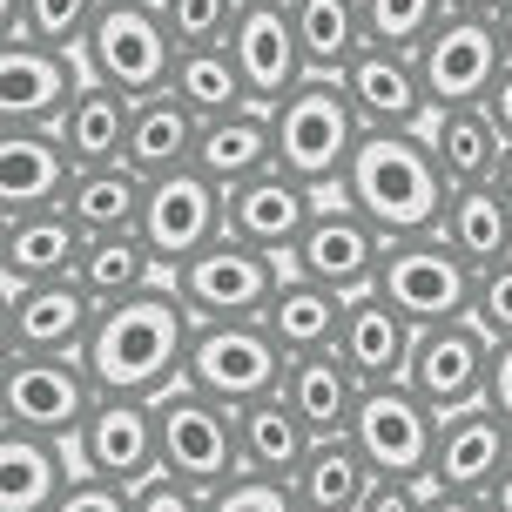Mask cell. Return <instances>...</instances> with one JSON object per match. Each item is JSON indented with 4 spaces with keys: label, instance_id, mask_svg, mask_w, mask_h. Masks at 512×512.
Masks as SVG:
<instances>
[{
    "label": "cell",
    "instance_id": "31",
    "mask_svg": "<svg viewBox=\"0 0 512 512\" xmlns=\"http://www.w3.org/2000/svg\"><path fill=\"white\" fill-rule=\"evenodd\" d=\"M142 203H149V176L135 162H95V169H75L61 209L75 216L88 236L108 230H142Z\"/></svg>",
    "mask_w": 512,
    "mask_h": 512
},
{
    "label": "cell",
    "instance_id": "19",
    "mask_svg": "<svg viewBox=\"0 0 512 512\" xmlns=\"http://www.w3.org/2000/svg\"><path fill=\"white\" fill-rule=\"evenodd\" d=\"M512 465V425L492 405H465L438 418V445H432V492H472L492 499V486Z\"/></svg>",
    "mask_w": 512,
    "mask_h": 512
},
{
    "label": "cell",
    "instance_id": "51",
    "mask_svg": "<svg viewBox=\"0 0 512 512\" xmlns=\"http://www.w3.org/2000/svg\"><path fill=\"white\" fill-rule=\"evenodd\" d=\"M492 189L512 203V142H506V155H499V169H492Z\"/></svg>",
    "mask_w": 512,
    "mask_h": 512
},
{
    "label": "cell",
    "instance_id": "1",
    "mask_svg": "<svg viewBox=\"0 0 512 512\" xmlns=\"http://www.w3.org/2000/svg\"><path fill=\"white\" fill-rule=\"evenodd\" d=\"M189 337H196V317L182 304V290L162 277L135 297L102 304L81 358H88L95 384L115 391V398H162L189 371Z\"/></svg>",
    "mask_w": 512,
    "mask_h": 512
},
{
    "label": "cell",
    "instance_id": "18",
    "mask_svg": "<svg viewBox=\"0 0 512 512\" xmlns=\"http://www.w3.org/2000/svg\"><path fill=\"white\" fill-rule=\"evenodd\" d=\"M142 236L162 256V270H176L182 256H196L203 243L223 236V182H209L196 162L149 176V203H142Z\"/></svg>",
    "mask_w": 512,
    "mask_h": 512
},
{
    "label": "cell",
    "instance_id": "24",
    "mask_svg": "<svg viewBox=\"0 0 512 512\" xmlns=\"http://www.w3.org/2000/svg\"><path fill=\"white\" fill-rule=\"evenodd\" d=\"M75 472H81V459L68 438L0 425V512H48L68 492Z\"/></svg>",
    "mask_w": 512,
    "mask_h": 512
},
{
    "label": "cell",
    "instance_id": "45",
    "mask_svg": "<svg viewBox=\"0 0 512 512\" xmlns=\"http://www.w3.org/2000/svg\"><path fill=\"white\" fill-rule=\"evenodd\" d=\"M135 512H209V492L182 486L176 472H155L149 486H135Z\"/></svg>",
    "mask_w": 512,
    "mask_h": 512
},
{
    "label": "cell",
    "instance_id": "16",
    "mask_svg": "<svg viewBox=\"0 0 512 512\" xmlns=\"http://www.w3.org/2000/svg\"><path fill=\"white\" fill-rule=\"evenodd\" d=\"M223 48H230L236 75H243L256 108L283 102V95L310 75V54H304V41H297V21H290V0H243V14H236Z\"/></svg>",
    "mask_w": 512,
    "mask_h": 512
},
{
    "label": "cell",
    "instance_id": "37",
    "mask_svg": "<svg viewBox=\"0 0 512 512\" xmlns=\"http://www.w3.org/2000/svg\"><path fill=\"white\" fill-rule=\"evenodd\" d=\"M75 277L95 304H115V297H135V290L162 283V256L149 250L142 230H108V236H88Z\"/></svg>",
    "mask_w": 512,
    "mask_h": 512
},
{
    "label": "cell",
    "instance_id": "30",
    "mask_svg": "<svg viewBox=\"0 0 512 512\" xmlns=\"http://www.w3.org/2000/svg\"><path fill=\"white\" fill-rule=\"evenodd\" d=\"M128 115H135V95L88 75L54 128H61V142H68V155L81 169H95V162H128Z\"/></svg>",
    "mask_w": 512,
    "mask_h": 512
},
{
    "label": "cell",
    "instance_id": "10",
    "mask_svg": "<svg viewBox=\"0 0 512 512\" xmlns=\"http://www.w3.org/2000/svg\"><path fill=\"white\" fill-rule=\"evenodd\" d=\"M438 418H445V411H432L405 378L398 384H364L351 438H358L364 459L378 465V479H418V486H432Z\"/></svg>",
    "mask_w": 512,
    "mask_h": 512
},
{
    "label": "cell",
    "instance_id": "27",
    "mask_svg": "<svg viewBox=\"0 0 512 512\" xmlns=\"http://www.w3.org/2000/svg\"><path fill=\"white\" fill-rule=\"evenodd\" d=\"M283 398H290V411L317 438H337V432H351V418H358L364 378L337 358V344H331V351H304V358L283 364Z\"/></svg>",
    "mask_w": 512,
    "mask_h": 512
},
{
    "label": "cell",
    "instance_id": "26",
    "mask_svg": "<svg viewBox=\"0 0 512 512\" xmlns=\"http://www.w3.org/2000/svg\"><path fill=\"white\" fill-rule=\"evenodd\" d=\"M196 169H203L209 182H223V189L263 176V169H277L270 108L243 102V108H223V115H203V128H196Z\"/></svg>",
    "mask_w": 512,
    "mask_h": 512
},
{
    "label": "cell",
    "instance_id": "49",
    "mask_svg": "<svg viewBox=\"0 0 512 512\" xmlns=\"http://www.w3.org/2000/svg\"><path fill=\"white\" fill-rule=\"evenodd\" d=\"M432 512H499L492 499H472V492H432Z\"/></svg>",
    "mask_w": 512,
    "mask_h": 512
},
{
    "label": "cell",
    "instance_id": "29",
    "mask_svg": "<svg viewBox=\"0 0 512 512\" xmlns=\"http://www.w3.org/2000/svg\"><path fill=\"white\" fill-rule=\"evenodd\" d=\"M344 290H331V283L317 277H290L277 283V297H270V310H263V324H270V337L283 344V358H304V351H331L337 344V324H344Z\"/></svg>",
    "mask_w": 512,
    "mask_h": 512
},
{
    "label": "cell",
    "instance_id": "48",
    "mask_svg": "<svg viewBox=\"0 0 512 512\" xmlns=\"http://www.w3.org/2000/svg\"><path fill=\"white\" fill-rule=\"evenodd\" d=\"M486 115H492V128H499V135L512 142V61L499 68V81L486 88Z\"/></svg>",
    "mask_w": 512,
    "mask_h": 512
},
{
    "label": "cell",
    "instance_id": "44",
    "mask_svg": "<svg viewBox=\"0 0 512 512\" xmlns=\"http://www.w3.org/2000/svg\"><path fill=\"white\" fill-rule=\"evenodd\" d=\"M48 512H135V492L115 486V479H102V472H75L68 492H61Z\"/></svg>",
    "mask_w": 512,
    "mask_h": 512
},
{
    "label": "cell",
    "instance_id": "11",
    "mask_svg": "<svg viewBox=\"0 0 512 512\" xmlns=\"http://www.w3.org/2000/svg\"><path fill=\"white\" fill-rule=\"evenodd\" d=\"M384 243L391 236L364 216L351 196H324L317 203V216L304 223V236L290 243V270L297 277H317V283H331V290H344V297H358V290H371L378 283V263H384Z\"/></svg>",
    "mask_w": 512,
    "mask_h": 512
},
{
    "label": "cell",
    "instance_id": "47",
    "mask_svg": "<svg viewBox=\"0 0 512 512\" xmlns=\"http://www.w3.org/2000/svg\"><path fill=\"white\" fill-rule=\"evenodd\" d=\"M486 405H492V411H499V418L512 425V344H499V351H492V384H486Z\"/></svg>",
    "mask_w": 512,
    "mask_h": 512
},
{
    "label": "cell",
    "instance_id": "5",
    "mask_svg": "<svg viewBox=\"0 0 512 512\" xmlns=\"http://www.w3.org/2000/svg\"><path fill=\"white\" fill-rule=\"evenodd\" d=\"M283 277H290V263H283L277 250H256V243H243V236H230V230L216 236V243H203L196 256H182L176 270H169V283L182 290V304H189L196 324L263 317Z\"/></svg>",
    "mask_w": 512,
    "mask_h": 512
},
{
    "label": "cell",
    "instance_id": "52",
    "mask_svg": "<svg viewBox=\"0 0 512 512\" xmlns=\"http://www.w3.org/2000/svg\"><path fill=\"white\" fill-rule=\"evenodd\" d=\"M445 7H452V14H492L499 0H445Z\"/></svg>",
    "mask_w": 512,
    "mask_h": 512
},
{
    "label": "cell",
    "instance_id": "14",
    "mask_svg": "<svg viewBox=\"0 0 512 512\" xmlns=\"http://www.w3.org/2000/svg\"><path fill=\"white\" fill-rule=\"evenodd\" d=\"M492 344L472 317H452V324H425L418 331V351H411L405 384L425 398L432 411H465V405H486V384H492Z\"/></svg>",
    "mask_w": 512,
    "mask_h": 512
},
{
    "label": "cell",
    "instance_id": "53",
    "mask_svg": "<svg viewBox=\"0 0 512 512\" xmlns=\"http://www.w3.org/2000/svg\"><path fill=\"white\" fill-rule=\"evenodd\" d=\"M492 506H499V512H512V465H506V479L492 486Z\"/></svg>",
    "mask_w": 512,
    "mask_h": 512
},
{
    "label": "cell",
    "instance_id": "17",
    "mask_svg": "<svg viewBox=\"0 0 512 512\" xmlns=\"http://www.w3.org/2000/svg\"><path fill=\"white\" fill-rule=\"evenodd\" d=\"M102 304L81 290V277H48V283H7L0 310V344L7 351H88Z\"/></svg>",
    "mask_w": 512,
    "mask_h": 512
},
{
    "label": "cell",
    "instance_id": "33",
    "mask_svg": "<svg viewBox=\"0 0 512 512\" xmlns=\"http://www.w3.org/2000/svg\"><path fill=\"white\" fill-rule=\"evenodd\" d=\"M236 438H243V472H270V479H297V465L317 445V432L290 411L283 391H270V398L236 411Z\"/></svg>",
    "mask_w": 512,
    "mask_h": 512
},
{
    "label": "cell",
    "instance_id": "46",
    "mask_svg": "<svg viewBox=\"0 0 512 512\" xmlns=\"http://www.w3.org/2000/svg\"><path fill=\"white\" fill-rule=\"evenodd\" d=\"M364 512H432V486H418V479H378Z\"/></svg>",
    "mask_w": 512,
    "mask_h": 512
},
{
    "label": "cell",
    "instance_id": "12",
    "mask_svg": "<svg viewBox=\"0 0 512 512\" xmlns=\"http://www.w3.org/2000/svg\"><path fill=\"white\" fill-rule=\"evenodd\" d=\"M81 81H88L81 48H54V41H34V34H7L0 41V122L54 128L61 108L75 102Z\"/></svg>",
    "mask_w": 512,
    "mask_h": 512
},
{
    "label": "cell",
    "instance_id": "7",
    "mask_svg": "<svg viewBox=\"0 0 512 512\" xmlns=\"http://www.w3.org/2000/svg\"><path fill=\"white\" fill-rule=\"evenodd\" d=\"M378 290L384 304H398L425 331V324H452V317H472V290H479V270L465 263L438 230L425 236H391L378 263Z\"/></svg>",
    "mask_w": 512,
    "mask_h": 512
},
{
    "label": "cell",
    "instance_id": "13",
    "mask_svg": "<svg viewBox=\"0 0 512 512\" xmlns=\"http://www.w3.org/2000/svg\"><path fill=\"white\" fill-rule=\"evenodd\" d=\"M506 68V48L492 34V14H445V21L418 41V75L432 108H465L486 102V88Z\"/></svg>",
    "mask_w": 512,
    "mask_h": 512
},
{
    "label": "cell",
    "instance_id": "34",
    "mask_svg": "<svg viewBox=\"0 0 512 512\" xmlns=\"http://www.w3.org/2000/svg\"><path fill=\"white\" fill-rule=\"evenodd\" d=\"M438 236H445L472 270H486V263L512 256V203L492 189V182H459V189L445 196Z\"/></svg>",
    "mask_w": 512,
    "mask_h": 512
},
{
    "label": "cell",
    "instance_id": "35",
    "mask_svg": "<svg viewBox=\"0 0 512 512\" xmlns=\"http://www.w3.org/2000/svg\"><path fill=\"white\" fill-rule=\"evenodd\" d=\"M425 135H432V155H438V169L452 176V189H459V182H492L499 155H506V135L492 128L486 102H465V108H432Z\"/></svg>",
    "mask_w": 512,
    "mask_h": 512
},
{
    "label": "cell",
    "instance_id": "21",
    "mask_svg": "<svg viewBox=\"0 0 512 512\" xmlns=\"http://www.w3.org/2000/svg\"><path fill=\"white\" fill-rule=\"evenodd\" d=\"M75 169H81V162L68 155L61 128H14V122H0V216L61 209Z\"/></svg>",
    "mask_w": 512,
    "mask_h": 512
},
{
    "label": "cell",
    "instance_id": "20",
    "mask_svg": "<svg viewBox=\"0 0 512 512\" xmlns=\"http://www.w3.org/2000/svg\"><path fill=\"white\" fill-rule=\"evenodd\" d=\"M317 203H324V189L297 182L290 169H263V176L223 189V230L243 236V243H256V250L290 256V243L304 236V223L317 216Z\"/></svg>",
    "mask_w": 512,
    "mask_h": 512
},
{
    "label": "cell",
    "instance_id": "38",
    "mask_svg": "<svg viewBox=\"0 0 512 512\" xmlns=\"http://www.w3.org/2000/svg\"><path fill=\"white\" fill-rule=\"evenodd\" d=\"M169 95H182L196 115H223V108L250 102V88H243V75H236L230 48H182L176 75H169Z\"/></svg>",
    "mask_w": 512,
    "mask_h": 512
},
{
    "label": "cell",
    "instance_id": "43",
    "mask_svg": "<svg viewBox=\"0 0 512 512\" xmlns=\"http://www.w3.org/2000/svg\"><path fill=\"white\" fill-rule=\"evenodd\" d=\"M472 324L492 337V344H512V256L479 270V290H472Z\"/></svg>",
    "mask_w": 512,
    "mask_h": 512
},
{
    "label": "cell",
    "instance_id": "25",
    "mask_svg": "<svg viewBox=\"0 0 512 512\" xmlns=\"http://www.w3.org/2000/svg\"><path fill=\"white\" fill-rule=\"evenodd\" d=\"M88 230L68 209H27V216H0V270L7 283H48V277H75Z\"/></svg>",
    "mask_w": 512,
    "mask_h": 512
},
{
    "label": "cell",
    "instance_id": "40",
    "mask_svg": "<svg viewBox=\"0 0 512 512\" xmlns=\"http://www.w3.org/2000/svg\"><path fill=\"white\" fill-rule=\"evenodd\" d=\"M155 7L176 34V48H223L243 14V0H155Z\"/></svg>",
    "mask_w": 512,
    "mask_h": 512
},
{
    "label": "cell",
    "instance_id": "39",
    "mask_svg": "<svg viewBox=\"0 0 512 512\" xmlns=\"http://www.w3.org/2000/svg\"><path fill=\"white\" fill-rule=\"evenodd\" d=\"M7 14V34H34V41H54V48H81V34L95 27L102 0H0Z\"/></svg>",
    "mask_w": 512,
    "mask_h": 512
},
{
    "label": "cell",
    "instance_id": "41",
    "mask_svg": "<svg viewBox=\"0 0 512 512\" xmlns=\"http://www.w3.org/2000/svg\"><path fill=\"white\" fill-rule=\"evenodd\" d=\"M445 14H452L445 0H364L371 41H384V48H411V54H418V41H425Z\"/></svg>",
    "mask_w": 512,
    "mask_h": 512
},
{
    "label": "cell",
    "instance_id": "9",
    "mask_svg": "<svg viewBox=\"0 0 512 512\" xmlns=\"http://www.w3.org/2000/svg\"><path fill=\"white\" fill-rule=\"evenodd\" d=\"M283 344L270 337L263 317H236V324H196L189 337V371L182 378L209 391V398H223V405H256V398H270L283 391Z\"/></svg>",
    "mask_w": 512,
    "mask_h": 512
},
{
    "label": "cell",
    "instance_id": "36",
    "mask_svg": "<svg viewBox=\"0 0 512 512\" xmlns=\"http://www.w3.org/2000/svg\"><path fill=\"white\" fill-rule=\"evenodd\" d=\"M290 21H297V41L310 54V75H344L371 48L364 0H290Z\"/></svg>",
    "mask_w": 512,
    "mask_h": 512
},
{
    "label": "cell",
    "instance_id": "23",
    "mask_svg": "<svg viewBox=\"0 0 512 512\" xmlns=\"http://www.w3.org/2000/svg\"><path fill=\"white\" fill-rule=\"evenodd\" d=\"M411 351H418V324H411L398 304H384L378 290H358V297L344 304L337 358L351 364L364 384H398L411 371Z\"/></svg>",
    "mask_w": 512,
    "mask_h": 512
},
{
    "label": "cell",
    "instance_id": "32",
    "mask_svg": "<svg viewBox=\"0 0 512 512\" xmlns=\"http://www.w3.org/2000/svg\"><path fill=\"white\" fill-rule=\"evenodd\" d=\"M196 128L203 115L182 102V95H142L135 115H128V162L142 176H169V169H189L196 162Z\"/></svg>",
    "mask_w": 512,
    "mask_h": 512
},
{
    "label": "cell",
    "instance_id": "3",
    "mask_svg": "<svg viewBox=\"0 0 512 512\" xmlns=\"http://www.w3.org/2000/svg\"><path fill=\"white\" fill-rule=\"evenodd\" d=\"M270 128H277V169L331 196L351 155L364 142V115L351 102L344 75H304L283 102H270Z\"/></svg>",
    "mask_w": 512,
    "mask_h": 512
},
{
    "label": "cell",
    "instance_id": "4",
    "mask_svg": "<svg viewBox=\"0 0 512 512\" xmlns=\"http://www.w3.org/2000/svg\"><path fill=\"white\" fill-rule=\"evenodd\" d=\"M102 405V384L81 351H0V425L68 438Z\"/></svg>",
    "mask_w": 512,
    "mask_h": 512
},
{
    "label": "cell",
    "instance_id": "50",
    "mask_svg": "<svg viewBox=\"0 0 512 512\" xmlns=\"http://www.w3.org/2000/svg\"><path fill=\"white\" fill-rule=\"evenodd\" d=\"M492 34H499V48H506V61H512V0L492 7Z\"/></svg>",
    "mask_w": 512,
    "mask_h": 512
},
{
    "label": "cell",
    "instance_id": "8",
    "mask_svg": "<svg viewBox=\"0 0 512 512\" xmlns=\"http://www.w3.org/2000/svg\"><path fill=\"white\" fill-rule=\"evenodd\" d=\"M155 425H162V472H176L182 486L216 492L223 479L243 472V438H236V405L209 398L182 378L176 391L155 398Z\"/></svg>",
    "mask_w": 512,
    "mask_h": 512
},
{
    "label": "cell",
    "instance_id": "42",
    "mask_svg": "<svg viewBox=\"0 0 512 512\" xmlns=\"http://www.w3.org/2000/svg\"><path fill=\"white\" fill-rule=\"evenodd\" d=\"M209 512H304L297 506V486L290 479H270V472H236L209 492Z\"/></svg>",
    "mask_w": 512,
    "mask_h": 512
},
{
    "label": "cell",
    "instance_id": "6",
    "mask_svg": "<svg viewBox=\"0 0 512 512\" xmlns=\"http://www.w3.org/2000/svg\"><path fill=\"white\" fill-rule=\"evenodd\" d=\"M176 34L162 21L155 0H102L95 27L81 34V68L122 95H162L169 75H176Z\"/></svg>",
    "mask_w": 512,
    "mask_h": 512
},
{
    "label": "cell",
    "instance_id": "22",
    "mask_svg": "<svg viewBox=\"0 0 512 512\" xmlns=\"http://www.w3.org/2000/svg\"><path fill=\"white\" fill-rule=\"evenodd\" d=\"M344 88H351L364 128H425L432 122V95H425V75H418V54L411 48L371 41L344 68Z\"/></svg>",
    "mask_w": 512,
    "mask_h": 512
},
{
    "label": "cell",
    "instance_id": "28",
    "mask_svg": "<svg viewBox=\"0 0 512 512\" xmlns=\"http://www.w3.org/2000/svg\"><path fill=\"white\" fill-rule=\"evenodd\" d=\"M297 506L304 512H364L371 486H378V465L358 452V438L337 432V438H317L310 459L297 465Z\"/></svg>",
    "mask_w": 512,
    "mask_h": 512
},
{
    "label": "cell",
    "instance_id": "15",
    "mask_svg": "<svg viewBox=\"0 0 512 512\" xmlns=\"http://www.w3.org/2000/svg\"><path fill=\"white\" fill-rule=\"evenodd\" d=\"M81 472H102L115 486H149L162 472V425H155V398H115L102 391V405L88 411V425L75 432Z\"/></svg>",
    "mask_w": 512,
    "mask_h": 512
},
{
    "label": "cell",
    "instance_id": "2",
    "mask_svg": "<svg viewBox=\"0 0 512 512\" xmlns=\"http://www.w3.org/2000/svg\"><path fill=\"white\" fill-rule=\"evenodd\" d=\"M337 196H351L384 236H425L445 216L452 176L438 169L425 128H364Z\"/></svg>",
    "mask_w": 512,
    "mask_h": 512
}]
</instances>
